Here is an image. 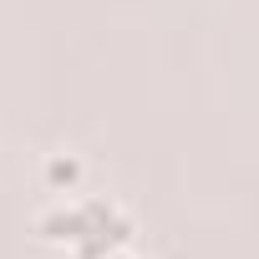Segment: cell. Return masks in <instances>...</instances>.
Listing matches in <instances>:
<instances>
[{
  "instance_id": "1",
  "label": "cell",
  "mask_w": 259,
  "mask_h": 259,
  "mask_svg": "<svg viewBox=\"0 0 259 259\" xmlns=\"http://www.w3.org/2000/svg\"><path fill=\"white\" fill-rule=\"evenodd\" d=\"M41 229H46V239H56V244H76L81 259H102L112 244L127 239L133 224H127L112 203L87 198V203H71V208H51V213L41 219Z\"/></svg>"
}]
</instances>
